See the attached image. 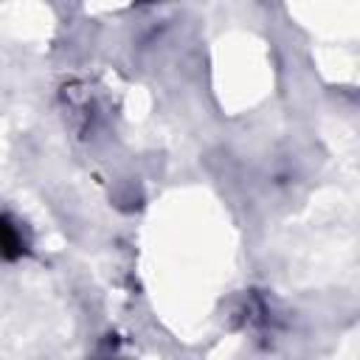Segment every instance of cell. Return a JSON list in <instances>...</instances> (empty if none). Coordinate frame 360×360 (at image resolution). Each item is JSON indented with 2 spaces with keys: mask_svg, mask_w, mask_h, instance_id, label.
Returning <instances> with one entry per match:
<instances>
[{
  "mask_svg": "<svg viewBox=\"0 0 360 360\" xmlns=\"http://www.w3.org/2000/svg\"><path fill=\"white\" fill-rule=\"evenodd\" d=\"M25 250V242L17 231V225L8 217H0V256L3 259H20Z\"/></svg>",
  "mask_w": 360,
  "mask_h": 360,
  "instance_id": "1",
  "label": "cell"
}]
</instances>
